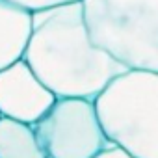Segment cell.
<instances>
[{"mask_svg":"<svg viewBox=\"0 0 158 158\" xmlns=\"http://www.w3.org/2000/svg\"><path fill=\"white\" fill-rule=\"evenodd\" d=\"M24 61L58 99L95 101L128 71L91 41L80 0L32 11Z\"/></svg>","mask_w":158,"mask_h":158,"instance_id":"1","label":"cell"},{"mask_svg":"<svg viewBox=\"0 0 158 158\" xmlns=\"http://www.w3.org/2000/svg\"><path fill=\"white\" fill-rule=\"evenodd\" d=\"M106 138L136 158H158V73L128 69L95 99Z\"/></svg>","mask_w":158,"mask_h":158,"instance_id":"2","label":"cell"},{"mask_svg":"<svg viewBox=\"0 0 158 158\" xmlns=\"http://www.w3.org/2000/svg\"><path fill=\"white\" fill-rule=\"evenodd\" d=\"M91 41L127 69L158 73V0H80Z\"/></svg>","mask_w":158,"mask_h":158,"instance_id":"3","label":"cell"},{"mask_svg":"<svg viewBox=\"0 0 158 158\" xmlns=\"http://www.w3.org/2000/svg\"><path fill=\"white\" fill-rule=\"evenodd\" d=\"M34 130L48 158H95L110 143L91 99H56Z\"/></svg>","mask_w":158,"mask_h":158,"instance_id":"4","label":"cell"},{"mask_svg":"<svg viewBox=\"0 0 158 158\" xmlns=\"http://www.w3.org/2000/svg\"><path fill=\"white\" fill-rule=\"evenodd\" d=\"M56 95L23 60L0 71V114L21 123L35 125L56 102Z\"/></svg>","mask_w":158,"mask_h":158,"instance_id":"5","label":"cell"},{"mask_svg":"<svg viewBox=\"0 0 158 158\" xmlns=\"http://www.w3.org/2000/svg\"><path fill=\"white\" fill-rule=\"evenodd\" d=\"M32 35V10L0 0V71L24 58Z\"/></svg>","mask_w":158,"mask_h":158,"instance_id":"6","label":"cell"},{"mask_svg":"<svg viewBox=\"0 0 158 158\" xmlns=\"http://www.w3.org/2000/svg\"><path fill=\"white\" fill-rule=\"evenodd\" d=\"M0 158H48L34 125L10 117L0 119Z\"/></svg>","mask_w":158,"mask_h":158,"instance_id":"7","label":"cell"},{"mask_svg":"<svg viewBox=\"0 0 158 158\" xmlns=\"http://www.w3.org/2000/svg\"><path fill=\"white\" fill-rule=\"evenodd\" d=\"M15 4H21L32 11L41 10V8H50V6H58V4H67V2H76V0H11Z\"/></svg>","mask_w":158,"mask_h":158,"instance_id":"8","label":"cell"},{"mask_svg":"<svg viewBox=\"0 0 158 158\" xmlns=\"http://www.w3.org/2000/svg\"><path fill=\"white\" fill-rule=\"evenodd\" d=\"M95 158H136L134 154H130L128 151H125L123 147H119V145H115V143H108Z\"/></svg>","mask_w":158,"mask_h":158,"instance_id":"9","label":"cell"},{"mask_svg":"<svg viewBox=\"0 0 158 158\" xmlns=\"http://www.w3.org/2000/svg\"><path fill=\"white\" fill-rule=\"evenodd\" d=\"M0 119H2V114H0Z\"/></svg>","mask_w":158,"mask_h":158,"instance_id":"10","label":"cell"}]
</instances>
